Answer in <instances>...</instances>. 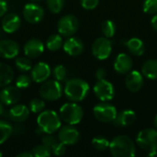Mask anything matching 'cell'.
I'll return each instance as SVG.
<instances>
[{
	"mask_svg": "<svg viewBox=\"0 0 157 157\" xmlns=\"http://www.w3.org/2000/svg\"><path fill=\"white\" fill-rule=\"evenodd\" d=\"M7 11V3L6 0H0V17H4Z\"/></svg>",
	"mask_w": 157,
	"mask_h": 157,
	"instance_id": "obj_40",
	"label": "cell"
},
{
	"mask_svg": "<svg viewBox=\"0 0 157 157\" xmlns=\"http://www.w3.org/2000/svg\"><path fill=\"white\" fill-rule=\"evenodd\" d=\"M29 109L22 104L14 105L6 113L7 119L16 123H22L29 117Z\"/></svg>",
	"mask_w": 157,
	"mask_h": 157,
	"instance_id": "obj_14",
	"label": "cell"
},
{
	"mask_svg": "<svg viewBox=\"0 0 157 157\" xmlns=\"http://www.w3.org/2000/svg\"><path fill=\"white\" fill-rule=\"evenodd\" d=\"M80 3L83 8L86 10H92L98 6L99 0H80Z\"/></svg>",
	"mask_w": 157,
	"mask_h": 157,
	"instance_id": "obj_38",
	"label": "cell"
},
{
	"mask_svg": "<svg viewBox=\"0 0 157 157\" xmlns=\"http://www.w3.org/2000/svg\"><path fill=\"white\" fill-rule=\"evenodd\" d=\"M101 30L103 35L106 38H112L116 32V26L113 21L111 20H106L102 23L101 26Z\"/></svg>",
	"mask_w": 157,
	"mask_h": 157,
	"instance_id": "obj_28",
	"label": "cell"
},
{
	"mask_svg": "<svg viewBox=\"0 0 157 157\" xmlns=\"http://www.w3.org/2000/svg\"><path fill=\"white\" fill-rule=\"evenodd\" d=\"M14 79V71L6 63H0V87H5L12 83Z\"/></svg>",
	"mask_w": 157,
	"mask_h": 157,
	"instance_id": "obj_23",
	"label": "cell"
},
{
	"mask_svg": "<svg viewBox=\"0 0 157 157\" xmlns=\"http://www.w3.org/2000/svg\"><path fill=\"white\" fill-rule=\"evenodd\" d=\"M1 37H2V33H1V31H0V39H1Z\"/></svg>",
	"mask_w": 157,
	"mask_h": 157,
	"instance_id": "obj_50",
	"label": "cell"
},
{
	"mask_svg": "<svg viewBox=\"0 0 157 157\" xmlns=\"http://www.w3.org/2000/svg\"><path fill=\"white\" fill-rule=\"evenodd\" d=\"M136 121V114L133 110L124 109L117 114L114 124L118 127H128L131 126Z\"/></svg>",
	"mask_w": 157,
	"mask_h": 157,
	"instance_id": "obj_22",
	"label": "cell"
},
{
	"mask_svg": "<svg viewBox=\"0 0 157 157\" xmlns=\"http://www.w3.org/2000/svg\"><path fill=\"white\" fill-rule=\"evenodd\" d=\"M24 53L29 58H37L44 52V44L39 39H31L28 40L23 47Z\"/></svg>",
	"mask_w": 157,
	"mask_h": 157,
	"instance_id": "obj_17",
	"label": "cell"
},
{
	"mask_svg": "<svg viewBox=\"0 0 157 157\" xmlns=\"http://www.w3.org/2000/svg\"><path fill=\"white\" fill-rule=\"evenodd\" d=\"M24 127H21L20 125H17L13 127V133H16L17 135H21L24 133Z\"/></svg>",
	"mask_w": 157,
	"mask_h": 157,
	"instance_id": "obj_42",
	"label": "cell"
},
{
	"mask_svg": "<svg viewBox=\"0 0 157 157\" xmlns=\"http://www.w3.org/2000/svg\"><path fill=\"white\" fill-rule=\"evenodd\" d=\"M21 98V92L17 86H6L0 91V101L3 105L12 106L17 104Z\"/></svg>",
	"mask_w": 157,
	"mask_h": 157,
	"instance_id": "obj_13",
	"label": "cell"
},
{
	"mask_svg": "<svg viewBox=\"0 0 157 157\" xmlns=\"http://www.w3.org/2000/svg\"><path fill=\"white\" fill-rule=\"evenodd\" d=\"M157 155V151H155V152H149L148 154V156L152 157V156H156Z\"/></svg>",
	"mask_w": 157,
	"mask_h": 157,
	"instance_id": "obj_46",
	"label": "cell"
},
{
	"mask_svg": "<svg viewBox=\"0 0 157 157\" xmlns=\"http://www.w3.org/2000/svg\"><path fill=\"white\" fill-rule=\"evenodd\" d=\"M66 151V145L63 143H61L60 141L57 142L52 147V153L57 156L59 155H63Z\"/></svg>",
	"mask_w": 157,
	"mask_h": 157,
	"instance_id": "obj_37",
	"label": "cell"
},
{
	"mask_svg": "<svg viewBox=\"0 0 157 157\" xmlns=\"http://www.w3.org/2000/svg\"><path fill=\"white\" fill-rule=\"evenodd\" d=\"M93 113L95 118L103 123L113 122L118 114L116 108L107 101H102L101 103L96 105L93 109Z\"/></svg>",
	"mask_w": 157,
	"mask_h": 157,
	"instance_id": "obj_7",
	"label": "cell"
},
{
	"mask_svg": "<svg viewBox=\"0 0 157 157\" xmlns=\"http://www.w3.org/2000/svg\"><path fill=\"white\" fill-rule=\"evenodd\" d=\"M151 24H152L153 28H154L155 30H157V15H155V16L152 18Z\"/></svg>",
	"mask_w": 157,
	"mask_h": 157,
	"instance_id": "obj_44",
	"label": "cell"
},
{
	"mask_svg": "<svg viewBox=\"0 0 157 157\" xmlns=\"http://www.w3.org/2000/svg\"><path fill=\"white\" fill-rule=\"evenodd\" d=\"M154 124H155V129L157 130V115L155 116V121H154Z\"/></svg>",
	"mask_w": 157,
	"mask_h": 157,
	"instance_id": "obj_47",
	"label": "cell"
},
{
	"mask_svg": "<svg viewBox=\"0 0 157 157\" xmlns=\"http://www.w3.org/2000/svg\"><path fill=\"white\" fill-rule=\"evenodd\" d=\"M31 76L28 75H20L16 79V86H17L19 89L27 88L31 84Z\"/></svg>",
	"mask_w": 157,
	"mask_h": 157,
	"instance_id": "obj_35",
	"label": "cell"
},
{
	"mask_svg": "<svg viewBox=\"0 0 157 157\" xmlns=\"http://www.w3.org/2000/svg\"><path fill=\"white\" fill-rule=\"evenodd\" d=\"M136 143L143 150L147 151L148 153L157 151V130H142L137 135Z\"/></svg>",
	"mask_w": 157,
	"mask_h": 157,
	"instance_id": "obj_5",
	"label": "cell"
},
{
	"mask_svg": "<svg viewBox=\"0 0 157 157\" xmlns=\"http://www.w3.org/2000/svg\"><path fill=\"white\" fill-rule=\"evenodd\" d=\"M4 106H3V103L0 101V117L2 116V115H4Z\"/></svg>",
	"mask_w": 157,
	"mask_h": 157,
	"instance_id": "obj_45",
	"label": "cell"
},
{
	"mask_svg": "<svg viewBox=\"0 0 157 157\" xmlns=\"http://www.w3.org/2000/svg\"><path fill=\"white\" fill-rule=\"evenodd\" d=\"M17 157H33V154L32 152H22L18 154Z\"/></svg>",
	"mask_w": 157,
	"mask_h": 157,
	"instance_id": "obj_43",
	"label": "cell"
},
{
	"mask_svg": "<svg viewBox=\"0 0 157 157\" xmlns=\"http://www.w3.org/2000/svg\"><path fill=\"white\" fill-rule=\"evenodd\" d=\"M21 25V20L20 17L14 13H9L6 14L3 17L2 22H1V27L2 29L6 32V33H14L16 32Z\"/></svg>",
	"mask_w": 157,
	"mask_h": 157,
	"instance_id": "obj_20",
	"label": "cell"
},
{
	"mask_svg": "<svg viewBox=\"0 0 157 157\" xmlns=\"http://www.w3.org/2000/svg\"><path fill=\"white\" fill-rule=\"evenodd\" d=\"M63 45L62 35L59 34H52L46 40V47L51 52H56L60 50Z\"/></svg>",
	"mask_w": 157,
	"mask_h": 157,
	"instance_id": "obj_26",
	"label": "cell"
},
{
	"mask_svg": "<svg viewBox=\"0 0 157 157\" xmlns=\"http://www.w3.org/2000/svg\"><path fill=\"white\" fill-rule=\"evenodd\" d=\"M63 92L65 97L73 102L84 100L89 93V85L80 78H73L66 82Z\"/></svg>",
	"mask_w": 157,
	"mask_h": 157,
	"instance_id": "obj_1",
	"label": "cell"
},
{
	"mask_svg": "<svg viewBox=\"0 0 157 157\" xmlns=\"http://www.w3.org/2000/svg\"><path fill=\"white\" fill-rule=\"evenodd\" d=\"M29 1H30V2H40L41 0H29Z\"/></svg>",
	"mask_w": 157,
	"mask_h": 157,
	"instance_id": "obj_48",
	"label": "cell"
},
{
	"mask_svg": "<svg viewBox=\"0 0 157 157\" xmlns=\"http://www.w3.org/2000/svg\"><path fill=\"white\" fill-rule=\"evenodd\" d=\"M110 154L115 157H132L136 154L135 144L126 135H119L109 143Z\"/></svg>",
	"mask_w": 157,
	"mask_h": 157,
	"instance_id": "obj_2",
	"label": "cell"
},
{
	"mask_svg": "<svg viewBox=\"0 0 157 157\" xmlns=\"http://www.w3.org/2000/svg\"><path fill=\"white\" fill-rule=\"evenodd\" d=\"M144 11L148 15L157 13V0H145L144 3Z\"/></svg>",
	"mask_w": 157,
	"mask_h": 157,
	"instance_id": "obj_36",
	"label": "cell"
},
{
	"mask_svg": "<svg viewBox=\"0 0 157 157\" xmlns=\"http://www.w3.org/2000/svg\"><path fill=\"white\" fill-rule=\"evenodd\" d=\"M19 53V45L12 40H0V56L4 59H13Z\"/></svg>",
	"mask_w": 157,
	"mask_h": 157,
	"instance_id": "obj_16",
	"label": "cell"
},
{
	"mask_svg": "<svg viewBox=\"0 0 157 157\" xmlns=\"http://www.w3.org/2000/svg\"><path fill=\"white\" fill-rule=\"evenodd\" d=\"M143 75L151 80L157 79V60L152 59L146 61L142 67Z\"/></svg>",
	"mask_w": 157,
	"mask_h": 157,
	"instance_id": "obj_25",
	"label": "cell"
},
{
	"mask_svg": "<svg viewBox=\"0 0 157 157\" xmlns=\"http://www.w3.org/2000/svg\"><path fill=\"white\" fill-rule=\"evenodd\" d=\"M51 75V68L48 63L40 62L35 64L31 68L30 76L32 81L36 83H43L45 82Z\"/></svg>",
	"mask_w": 157,
	"mask_h": 157,
	"instance_id": "obj_15",
	"label": "cell"
},
{
	"mask_svg": "<svg viewBox=\"0 0 157 157\" xmlns=\"http://www.w3.org/2000/svg\"><path fill=\"white\" fill-rule=\"evenodd\" d=\"M114 69L120 75H127L132 69V60L126 53H120L114 62Z\"/></svg>",
	"mask_w": 157,
	"mask_h": 157,
	"instance_id": "obj_21",
	"label": "cell"
},
{
	"mask_svg": "<svg viewBox=\"0 0 157 157\" xmlns=\"http://www.w3.org/2000/svg\"><path fill=\"white\" fill-rule=\"evenodd\" d=\"M32 154L34 157H48L52 155V149L51 147L45 145V144H40L35 146L32 149Z\"/></svg>",
	"mask_w": 157,
	"mask_h": 157,
	"instance_id": "obj_30",
	"label": "cell"
},
{
	"mask_svg": "<svg viewBox=\"0 0 157 157\" xmlns=\"http://www.w3.org/2000/svg\"><path fill=\"white\" fill-rule=\"evenodd\" d=\"M83 41L76 37H68V39L63 42V51L70 56H78L84 51Z\"/></svg>",
	"mask_w": 157,
	"mask_h": 157,
	"instance_id": "obj_19",
	"label": "cell"
},
{
	"mask_svg": "<svg viewBox=\"0 0 157 157\" xmlns=\"http://www.w3.org/2000/svg\"><path fill=\"white\" fill-rule=\"evenodd\" d=\"M107 75V72L105 71V69L103 68H99L97 72H96V77L98 80H102V79H105Z\"/></svg>",
	"mask_w": 157,
	"mask_h": 157,
	"instance_id": "obj_41",
	"label": "cell"
},
{
	"mask_svg": "<svg viewBox=\"0 0 157 157\" xmlns=\"http://www.w3.org/2000/svg\"><path fill=\"white\" fill-rule=\"evenodd\" d=\"M45 108L44 99L42 98H33L29 104V109L32 113H40Z\"/></svg>",
	"mask_w": 157,
	"mask_h": 157,
	"instance_id": "obj_32",
	"label": "cell"
},
{
	"mask_svg": "<svg viewBox=\"0 0 157 157\" xmlns=\"http://www.w3.org/2000/svg\"><path fill=\"white\" fill-rule=\"evenodd\" d=\"M22 14H23V17L27 22L35 24L41 21V19L44 17V10L36 2H31L25 5Z\"/></svg>",
	"mask_w": 157,
	"mask_h": 157,
	"instance_id": "obj_11",
	"label": "cell"
},
{
	"mask_svg": "<svg viewBox=\"0 0 157 157\" xmlns=\"http://www.w3.org/2000/svg\"><path fill=\"white\" fill-rule=\"evenodd\" d=\"M112 51V43L106 37L95 40L92 45V53L98 60H105L109 57Z\"/></svg>",
	"mask_w": 157,
	"mask_h": 157,
	"instance_id": "obj_9",
	"label": "cell"
},
{
	"mask_svg": "<svg viewBox=\"0 0 157 157\" xmlns=\"http://www.w3.org/2000/svg\"><path fill=\"white\" fill-rule=\"evenodd\" d=\"M94 93L101 101H109L113 99L115 96V88L113 85L106 79L98 80L94 86Z\"/></svg>",
	"mask_w": 157,
	"mask_h": 157,
	"instance_id": "obj_10",
	"label": "cell"
},
{
	"mask_svg": "<svg viewBox=\"0 0 157 157\" xmlns=\"http://www.w3.org/2000/svg\"><path fill=\"white\" fill-rule=\"evenodd\" d=\"M41 142H42L43 144H45V145L51 147V149H52V147L58 141H57V139H56L52 134L46 133V135H44V136L42 137Z\"/></svg>",
	"mask_w": 157,
	"mask_h": 157,
	"instance_id": "obj_39",
	"label": "cell"
},
{
	"mask_svg": "<svg viewBox=\"0 0 157 157\" xmlns=\"http://www.w3.org/2000/svg\"><path fill=\"white\" fill-rule=\"evenodd\" d=\"M61 120L69 125L78 124L84 116V110L76 102H68L63 104L60 109L59 113Z\"/></svg>",
	"mask_w": 157,
	"mask_h": 157,
	"instance_id": "obj_4",
	"label": "cell"
},
{
	"mask_svg": "<svg viewBox=\"0 0 157 157\" xmlns=\"http://www.w3.org/2000/svg\"><path fill=\"white\" fill-rule=\"evenodd\" d=\"M80 133L74 125H66L61 127L58 132V140L65 145H74L78 143Z\"/></svg>",
	"mask_w": 157,
	"mask_h": 157,
	"instance_id": "obj_12",
	"label": "cell"
},
{
	"mask_svg": "<svg viewBox=\"0 0 157 157\" xmlns=\"http://www.w3.org/2000/svg\"><path fill=\"white\" fill-rule=\"evenodd\" d=\"M79 21L74 15H65L62 17L57 24V29L60 35L63 37L73 36L78 29Z\"/></svg>",
	"mask_w": 157,
	"mask_h": 157,
	"instance_id": "obj_8",
	"label": "cell"
},
{
	"mask_svg": "<svg viewBox=\"0 0 157 157\" xmlns=\"http://www.w3.org/2000/svg\"><path fill=\"white\" fill-rule=\"evenodd\" d=\"M13 133V126L6 121L0 120V145L6 143Z\"/></svg>",
	"mask_w": 157,
	"mask_h": 157,
	"instance_id": "obj_27",
	"label": "cell"
},
{
	"mask_svg": "<svg viewBox=\"0 0 157 157\" xmlns=\"http://www.w3.org/2000/svg\"><path fill=\"white\" fill-rule=\"evenodd\" d=\"M61 117L54 110H42L37 118V124L45 133L53 134L61 128Z\"/></svg>",
	"mask_w": 157,
	"mask_h": 157,
	"instance_id": "obj_3",
	"label": "cell"
},
{
	"mask_svg": "<svg viewBox=\"0 0 157 157\" xmlns=\"http://www.w3.org/2000/svg\"><path fill=\"white\" fill-rule=\"evenodd\" d=\"M15 65L21 72H29L31 70V62L27 57H18L15 61Z\"/></svg>",
	"mask_w": 157,
	"mask_h": 157,
	"instance_id": "obj_31",
	"label": "cell"
},
{
	"mask_svg": "<svg viewBox=\"0 0 157 157\" xmlns=\"http://www.w3.org/2000/svg\"><path fill=\"white\" fill-rule=\"evenodd\" d=\"M125 85L129 91L135 93L142 89L144 86L143 75L138 71H131L125 78Z\"/></svg>",
	"mask_w": 157,
	"mask_h": 157,
	"instance_id": "obj_18",
	"label": "cell"
},
{
	"mask_svg": "<svg viewBox=\"0 0 157 157\" xmlns=\"http://www.w3.org/2000/svg\"><path fill=\"white\" fill-rule=\"evenodd\" d=\"M49 10L53 14H58L64 6V0H46Z\"/></svg>",
	"mask_w": 157,
	"mask_h": 157,
	"instance_id": "obj_33",
	"label": "cell"
},
{
	"mask_svg": "<svg viewBox=\"0 0 157 157\" xmlns=\"http://www.w3.org/2000/svg\"><path fill=\"white\" fill-rule=\"evenodd\" d=\"M52 75L54 77L55 80L59 81V82H63L65 80L66 75H67V72L66 69L63 65H57L53 68L52 70Z\"/></svg>",
	"mask_w": 157,
	"mask_h": 157,
	"instance_id": "obj_34",
	"label": "cell"
},
{
	"mask_svg": "<svg viewBox=\"0 0 157 157\" xmlns=\"http://www.w3.org/2000/svg\"><path fill=\"white\" fill-rule=\"evenodd\" d=\"M109 143L110 142H109V140L103 136H97L92 140L93 147L98 151H105L109 147Z\"/></svg>",
	"mask_w": 157,
	"mask_h": 157,
	"instance_id": "obj_29",
	"label": "cell"
},
{
	"mask_svg": "<svg viewBox=\"0 0 157 157\" xmlns=\"http://www.w3.org/2000/svg\"><path fill=\"white\" fill-rule=\"evenodd\" d=\"M2 156H3V154H2V153L0 152V157H2Z\"/></svg>",
	"mask_w": 157,
	"mask_h": 157,
	"instance_id": "obj_49",
	"label": "cell"
},
{
	"mask_svg": "<svg viewBox=\"0 0 157 157\" xmlns=\"http://www.w3.org/2000/svg\"><path fill=\"white\" fill-rule=\"evenodd\" d=\"M63 86L57 80L45 81L40 87V96L44 100L55 101L63 95Z\"/></svg>",
	"mask_w": 157,
	"mask_h": 157,
	"instance_id": "obj_6",
	"label": "cell"
},
{
	"mask_svg": "<svg viewBox=\"0 0 157 157\" xmlns=\"http://www.w3.org/2000/svg\"><path fill=\"white\" fill-rule=\"evenodd\" d=\"M126 47L129 52L135 56H141L144 52V44L139 38H132L126 41Z\"/></svg>",
	"mask_w": 157,
	"mask_h": 157,
	"instance_id": "obj_24",
	"label": "cell"
}]
</instances>
